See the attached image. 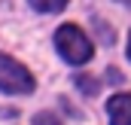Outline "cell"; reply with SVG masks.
Returning a JSON list of instances; mask_svg holds the SVG:
<instances>
[{
    "mask_svg": "<svg viewBox=\"0 0 131 125\" xmlns=\"http://www.w3.org/2000/svg\"><path fill=\"white\" fill-rule=\"evenodd\" d=\"M0 89L9 95H28L34 92V76L25 64H18L9 55H0Z\"/></svg>",
    "mask_w": 131,
    "mask_h": 125,
    "instance_id": "7a4b0ae2",
    "label": "cell"
},
{
    "mask_svg": "<svg viewBox=\"0 0 131 125\" xmlns=\"http://www.w3.org/2000/svg\"><path fill=\"white\" fill-rule=\"evenodd\" d=\"M76 86H79V92H85V95H98V79L95 76H76Z\"/></svg>",
    "mask_w": 131,
    "mask_h": 125,
    "instance_id": "5b68a950",
    "label": "cell"
},
{
    "mask_svg": "<svg viewBox=\"0 0 131 125\" xmlns=\"http://www.w3.org/2000/svg\"><path fill=\"white\" fill-rule=\"evenodd\" d=\"M31 6L40 12H61L67 6V0H31Z\"/></svg>",
    "mask_w": 131,
    "mask_h": 125,
    "instance_id": "277c9868",
    "label": "cell"
},
{
    "mask_svg": "<svg viewBox=\"0 0 131 125\" xmlns=\"http://www.w3.org/2000/svg\"><path fill=\"white\" fill-rule=\"evenodd\" d=\"M107 113H110V125H131V95L128 92L113 95L107 104Z\"/></svg>",
    "mask_w": 131,
    "mask_h": 125,
    "instance_id": "3957f363",
    "label": "cell"
},
{
    "mask_svg": "<svg viewBox=\"0 0 131 125\" xmlns=\"http://www.w3.org/2000/svg\"><path fill=\"white\" fill-rule=\"evenodd\" d=\"M128 58H131V37H128Z\"/></svg>",
    "mask_w": 131,
    "mask_h": 125,
    "instance_id": "52a82bcc",
    "label": "cell"
},
{
    "mask_svg": "<svg viewBox=\"0 0 131 125\" xmlns=\"http://www.w3.org/2000/svg\"><path fill=\"white\" fill-rule=\"evenodd\" d=\"M34 125H58V116H52V113H37V116H34Z\"/></svg>",
    "mask_w": 131,
    "mask_h": 125,
    "instance_id": "8992f818",
    "label": "cell"
},
{
    "mask_svg": "<svg viewBox=\"0 0 131 125\" xmlns=\"http://www.w3.org/2000/svg\"><path fill=\"white\" fill-rule=\"evenodd\" d=\"M55 46L64 55V61H70V64H85L92 58V52H95L92 40L82 34V28H76V25H61L55 31Z\"/></svg>",
    "mask_w": 131,
    "mask_h": 125,
    "instance_id": "6da1fadb",
    "label": "cell"
}]
</instances>
